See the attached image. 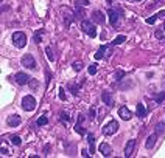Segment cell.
<instances>
[{"instance_id": "cell-8", "label": "cell", "mask_w": 165, "mask_h": 158, "mask_svg": "<svg viewBox=\"0 0 165 158\" xmlns=\"http://www.w3.org/2000/svg\"><path fill=\"white\" fill-rule=\"evenodd\" d=\"M101 101H103V104H106L107 107H112V106H114L112 93H109V91H103V93H101Z\"/></svg>"}, {"instance_id": "cell-26", "label": "cell", "mask_w": 165, "mask_h": 158, "mask_svg": "<svg viewBox=\"0 0 165 158\" xmlns=\"http://www.w3.org/2000/svg\"><path fill=\"white\" fill-rule=\"evenodd\" d=\"M11 143L14 144V146H20L22 144V139H20V136H11Z\"/></svg>"}, {"instance_id": "cell-34", "label": "cell", "mask_w": 165, "mask_h": 158, "mask_svg": "<svg viewBox=\"0 0 165 158\" xmlns=\"http://www.w3.org/2000/svg\"><path fill=\"white\" fill-rule=\"evenodd\" d=\"M59 99L66 101V93H64V88H59Z\"/></svg>"}, {"instance_id": "cell-7", "label": "cell", "mask_w": 165, "mask_h": 158, "mask_svg": "<svg viewBox=\"0 0 165 158\" xmlns=\"http://www.w3.org/2000/svg\"><path fill=\"white\" fill-rule=\"evenodd\" d=\"M118 116H120L122 119H125V121H128V119L132 118V113H131V110L126 106H122L120 109H118Z\"/></svg>"}, {"instance_id": "cell-13", "label": "cell", "mask_w": 165, "mask_h": 158, "mask_svg": "<svg viewBox=\"0 0 165 158\" xmlns=\"http://www.w3.org/2000/svg\"><path fill=\"white\" fill-rule=\"evenodd\" d=\"M82 123H84V116L79 115L78 121H76V126H75V130H76V133H79V135H86V129L82 127Z\"/></svg>"}, {"instance_id": "cell-38", "label": "cell", "mask_w": 165, "mask_h": 158, "mask_svg": "<svg viewBox=\"0 0 165 158\" xmlns=\"http://www.w3.org/2000/svg\"><path fill=\"white\" fill-rule=\"evenodd\" d=\"M163 30H165V23H163Z\"/></svg>"}, {"instance_id": "cell-39", "label": "cell", "mask_w": 165, "mask_h": 158, "mask_svg": "<svg viewBox=\"0 0 165 158\" xmlns=\"http://www.w3.org/2000/svg\"><path fill=\"white\" fill-rule=\"evenodd\" d=\"M135 2H140V0H135Z\"/></svg>"}, {"instance_id": "cell-19", "label": "cell", "mask_w": 165, "mask_h": 158, "mask_svg": "<svg viewBox=\"0 0 165 158\" xmlns=\"http://www.w3.org/2000/svg\"><path fill=\"white\" fill-rule=\"evenodd\" d=\"M36 124H38L39 127H41V126H47V124H48V118H47V116H39L38 121H36Z\"/></svg>"}, {"instance_id": "cell-25", "label": "cell", "mask_w": 165, "mask_h": 158, "mask_svg": "<svg viewBox=\"0 0 165 158\" xmlns=\"http://www.w3.org/2000/svg\"><path fill=\"white\" fill-rule=\"evenodd\" d=\"M45 51H47V58H48V61L53 62V61H54V56H53V51H51V46H47V48H45Z\"/></svg>"}, {"instance_id": "cell-20", "label": "cell", "mask_w": 165, "mask_h": 158, "mask_svg": "<svg viewBox=\"0 0 165 158\" xmlns=\"http://www.w3.org/2000/svg\"><path fill=\"white\" fill-rule=\"evenodd\" d=\"M125 74H126V73H125L123 70H117V71H115V74H114V79L118 82V81H122V79L125 78Z\"/></svg>"}, {"instance_id": "cell-1", "label": "cell", "mask_w": 165, "mask_h": 158, "mask_svg": "<svg viewBox=\"0 0 165 158\" xmlns=\"http://www.w3.org/2000/svg\"><path fill=\"white\" fill-rule=\"evenodd\" d=\"M81 30L84 31L87 36H90L94 39V37H97V26L94 22H90V20H82L81 22Z\"/></svg>"}, {"instance_id": "cell-18", "label": "cell", "mask_w": 165, "mask_h": 158, "mask_svg": "<svg viewBox=\"0 0 165 158\" xmlns=\"http://www.w3.org/2000/svg\"><path fill=\"white\" fill-rule=\"evenodd\" d=\"M153 99L156 101V104H162V101L165 99V91H160L159 95H153Z\"/></svg>"}, {"instance_id": "cell-6", "label": "cell", "mask_w": 165, "mask_h": 158, "mask_svg": "<svg viewBox=\"0 0 165 158\" xmlns=\"http://www.w3.org/2000/svg\"><path fill=\"white\" fill-rule=\"evenodd\" d=\"M107 16H109V22H111V25L117 26L118 25V17H120V11H118V9H114V8H109L107 9Z\"/></svg>"}, {"instance_id": "cell-15", "label": "cell", "mask_w": 165, "mask_h": 158, "mask_svg": "<svg viewBox=\"0 0 165 158\" xmlns=\"http://www.w3.org/2000/svg\"><path fill=\"white\" fill-rule=\"evenodd\" d=\"M156 141H157V133H154V135H150L148 139H146V143H145V147L146 149H153Z\"/></svg>"}, {"instance_id": "cell-28", "label": "cell", "mask_w": 165, "mask_h": 158, "mask_svg": "<svg viewBox=\"0 0 165 158\" xmlns=\"http://www.w3.org/2000/svg\"><path fill=\"white\" fill-rule=\"evenodd\" d=\"M87 71H89L90 76H94V74L97 73V64H92V65H90V67L87 68Z\"/></svg>"}, {"instance_id": "cell-2", "label": "cell", "mask_w": 165, "mask_h": 158, "mask_svg": "<svg viewBox=\"0 0 165 158\" xmlns=\"http://www.w3.org/2000/svg\"><path fill=\"white\" fill-rule=\"evenodd\" d=\"M22 109L26 112H33L36 109V99L31 95H26L22 98Z\"/></svg>"}, {"instance_id": "cell-23", "label": "cell", "mask_w": 165, "mask_h": 158, "mask_svg": "<svg viewBox=\"0 0 165 158\" xmlns=\"http://www.w3.org/2000/svg\"><path fill=\"white\" fill-rule=\"evenodd\" d=\"M59 119L62 121V123H69V121H70V116H69V113H67V112H61V116H59Z\"/></svg>"}, {"instance_id": "cell-3", "label": "cell", "mask_w": 165, "mask_h": 158, "mask_svg": "<svg viewBox=\"0 0 165 158\" xmlns=\"http://www.w3.org/2000/svg\"><path fill=\"white\" fill-rule=\"evenodd\" d=\"M13 42H14V45L17 46V48H23V46L26 45V36H25V33L16 31L13 34Z\"/></svg>"}, {"instance_id": "cell-9", "label": "cell", "mask_w": 165, "mask_h": 158, "mask_svg": "<svg viewBox=\"0 0 165 158\" xmlns=\"http://www.w3.org/2000/svg\"><path fill=\"white\" fill-rule=\"evenodd\" d=\"M16 82L19 84V85H25V84H28L31 78H28V74H25V73H16Z\"/></svg>"}, {"instance_id": "cell-29", "label": "cell", "mask_w": 165, "mask_h": 158, "mask_svg": "<svg viewBox=\"0 0 165 158\" xmlns=\"http://www.w3.org/2000/svg\"><path fill=\"white\" fill-rule=\"evenodd\" d=\"M95 115H97V110L92 107V109L89 110V116H87V118H89L90 121H94V119H95Z\"/></svg>"}, {"instance_id": "cell-35", "label": "cell", "mask_w": 165, "mask_h": 158, "mask_svg": "<svg viewBox=\"0 0 165 158\" xmlns=\"http://www.w3.org/2000/svg\"><path fill=\"white\" fill-rule=\"evenodd\" d=\"M0 152H2V155H8V149L2 146V149H0Z\"/></svg>"}, {"instance_id": "cell-11", "label": "cell", "mask_w": 165, "mask_h": 158, "mask_svg": "<svg viewBox=\"0 0 165 158\" xmlns=\"http://www.w3.org/2000/svg\"><path fill=\"white\" fill-rule=\"evenodd\" d=\"M98 151H100V154H101L103 157H111L112 155V149H111V146H109L107 143H101V144H100Z\"/></svg>"}, {"instance_id": "cell-32", "label": "cell", "mask_w": 165, "mask_h": 158, "mask_svg": "<svg viewBox=\"0 0 165 158\" xmlns=\"http://www.w3.org/2000/svg\"><path fill=\"white\" fill-rule=\"evenodd\" d=\"M89 2L87 0H76V6H87Z\"/></svg>"}, {"instance_id": "cell-14", "label": "cell", "mask_w": 165, "mask_h": 158, "mask_svg": "<svg viewBox=\"0 0 165 158\" xmlns=\"http://www.w3.org/2000/svg\"><path fill=\"white\" fill-rule=\"evenodd\" d=\"M92 20L95 22V23H104L106 22V17H104V14L101 13V11H94L92 13Z\"/></svg>"}, {"instance_id": "cell-37", "label": "cell", "mask_w": 165, "mask_h": 158, "mask_svg": "<svg viewBox=\"0 0 165 158\" xmlns=\"http://www.w3.org/2000/svg\"><path fill=\"white\" fill-rule=\"evenodd\" d=\"M81 155L84 157V158H87V157H89V152H87V151H81Z\"/></svg>"}, {"instance_id": "cell-33", "label": "cell", "mask_w": 165, "mask_h": 158, "mask_svg": "<svg viewBox=\"0 0 165 158\" xmlns=\"http://www.w3.org/2000/svg\"><path fill=\"white\" fill-rule=\"evenodd\" d=\"M103 56H104V53H103L101 50H98V51L95 53V59H97V61H100V59H103Z\"/></svg>"}, {"instance_id": "cell-36", "label": "cell", "mask_w": 165, "mask_h": 158, "mask_svg": "<svg viewBox=\"0 0 165 158\" xmlns=\"http://www.w3.org/2000/svg\"><path fill=\"white\" fill-rule=\"evenodd\" d=\"M30 84H31V87H33V88H36V85H38V82H36L34 79H30Z\"/></svg>"}, {"instance_id": "cell-21", "label": "cell", "mask_w": 165, "mask_h": 158, "mask_svg": "<svg viewBox=\"0 0 165 158\" xmlns=\"http://www.w3.org/2000/svg\"><path fill=\"white\" fill-rule=\"evenodd\" d=\"M126 40V37L123 36V34H120V36H117L115 39H114V42H112V45H122L123 42Z\"/></svg>"}, {"instance_id": "cell-27", "label": "cell", "mask_w": 165, "mask_h": 158, "mask_svg": "<svg viewBox=\"0 0 165 158\" xmlns=\"http://www.w3.org/2000/svg\"><path fill=\"white\" fill-rule=\"evenodd\" d=\"M72 67H73V70H75V71H79L82 68V62L81 61H76V62H73Z\"/></svg>"}, {"instance_id": "cell-22", "label": "cell", "mask_w": 165, "mask_h": 158, "mask_svg": "<svg viewBox=\"0 0 165 158\" xmlns=\"http://www.w3.org/2000/svg\"><path fill=\"white\" fill-rule=\"evenodd\" d=\"M165 132V123H157L156 124V133H163Z\"/></svg>"}, {"instance_id": "cell-24", "label": "cell", "mask_w": 165, "mask_h": 158, "mask_svg": "<svg viewBox=\"0 0 165 158\" xmlns=\"http://www.w3.org/2000/svg\"><path fill=\"white\" fill-rule=\"evenodd\" d=\"M42 30H38V31H36V34H34V42L36 43H41V39H42Z\"/></svg>"}, {"instance_id": "cell-10", "label": "cell", "mask_w": 165, "mask_h": 158, "mask_svg": "<svg viewBox=\"0 0 165 158\" xmlns=\"http://www.w3.org/2000/svg\"><path fill=\"white\" fill-rule=\"evenodd\" d=\"M20 123H22V119H20L19 115H11V116H8V118H6V124H8V126H11V127H17Z\"/></svg>"}, {"instance_id": "cell-17", "label": "cell", "mask_w": 165, "mask_h": 158, "mask_svg": "<svg viewBox=\"0 0 165 158\" xmlns=\"http://www.w3.org/2000/svg\"><path fill=\"white\" fill-rule=\"evenodd\" d=\"M87 143H89V149H90V155L95 154V136L92 133L87 135Z\"/></svg>"}, {"instance_id": "cell-31", "label": "cell", "mask_w": 165, "mask_h": 158, "mask_svg": "<svg viewBox=\"0 0 165 158\" xmlns=\"http://www.w3.org/2000/svg\"><path fill=\"white\" fill-rule=\"evenodd\" d=\"M157 14H154V16H151V17H148V19H146V23H154L156 20H157Z\"/></svg>"}, {"instance_id": "cell-5", "label": "cell", "mask_w": 165, "mask_h": 158, "mask_svg": "<svg viewBox=\"0 0 165 158\" xmlns=\"http://www.w3.org/2000/svg\"><path fill=\"white\" fill-rule=\"evenodd\" d=\"M20 62H22V67H25V68H30V70L36 68V61L31 54H23Z\"/></svg>"}, {"instance_id": "cell-12", "label": "cell", "mask_w": 165, "mask_h": 158, "mask_svg": "<svg viewBox=\"0 0 165 158\" xmlns=\"http://www.w3.org/2000/svg\"><path fill=\"white\" fill-rule=\"evenodd\" d=\"M134 147H135V139H129V141H128V144H126V147H125V157H126V158L132 157Z\"/></svg>"}, {"instance_id": "cell-30", "label": "cell", "mask_w": 165, "mask_h": 158, "mask_svg": "<svg viewBox=\"0 0 165 158\" xmlns=\"http://www.w3.org/2000/svg\"><path fill=\"white\" fill-rule=\"evenodd\" d=\"M69 88L72 90V93H73V95H78V90H79V87H76L75 84H70V85H69Z\"/></svg>"}, {"instance_id": "cell-4", "label": "cell", "mask_w": 165, "mask_h": 158, "mask_svg": "<svg viewBox=\"0 0 165 158\" xmlns=\"http://www.w3.org/2000/svg\"><path fill=\"white\" fill-rule=\"evenodd\" d=\"M117 130H118V123H117L115 119H111L106 126H103V133H104L106 136L114 135V133L117 132Z\"/></svg>"}, {"instance_id": "cell-16", "label": "cell", "mask_w": 165, "mask_h": 158, "mask_svg": "<svg viewBox=\"0 0 165 158\" xmlns=\"http://www.w3.org/2000/svg\"><path fill=\"white\" fill-rule=\"evenodd\" d=\"M135 113H137V116H139V118H145V116H146V109H145V106L139 102V104L135 106Z\"/></svg>"}]
</instances>
